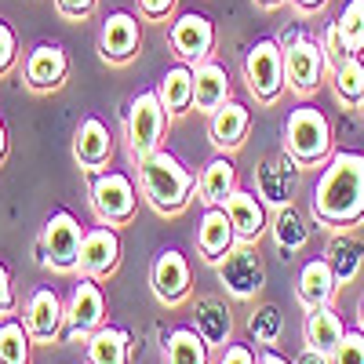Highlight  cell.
I'll list each match as a JSON object with an SVG mask.
<instances>
[{
    "mask_svg": "<svg viewBox=\"0 0 364 364\" xmlns=\"http://www.w3.org/2000/svg\"><path fill=\"white\" fill-rule=\"evenodd\" d=\"M314 219L336 230L364 223V154L339 149L328 157L314 190Z\"/></svg>",
    "mask_w": 364,
    "mask_h": 364,
    "instance_id": "obj_1",
    "label": "cell"
},
{
    "mask_svg": "<svg viewBox=\"0 0 364 364\" xmlns=\"http://www.w3.org/2000/svg\"><path fill=\"white\" fill-rule=\"evenodd\" d=\"M139 178H142L146 200L154 204L161 215H178V211L193 200V190H197V175L175 154H168V149H157L154 157L139 161Z\"/></svg>",
    "mask_w": 364,
    "mask_h": 364,
    "instance_id": "obj_2",
    "label": "cell"
},
{
    "mask_svg": "<svg viewBox=\"0 0 364 364\" xmlns=\"http://www.w3.org/2000/svg\"><path fill=\"white\" fill-rule=\"evenodd\" d=\"M284 149L299 168H317L331 157V120L317 106H295L284 120Z\"/></svg>",
    "mask_w": 364,
    "mask_h": 364,
    "instance_id": "obj_3",
    "label": "cell"
},
{
    "mask_svg": "<svg viewBox=\"0 0 364 364\" xmlns=\"http://www.w3.org/2000/svg\"><path fill=\"white\" fill-rule=\"evenodd\" d=\"M80 240H84V230L73 211H66V208L51 211V219L44 223L41 240H37V262L51 266L58 273H73L80 262Z\"/></svg>",
    "mask_w": 364,
    "mask_h": 364,
    "instance_id": "obj_4",
    "label": "cell"
},
{
    "mask_svg": "<svg viewBox=\"0 0 364 364\" xmlns=\"http://www.w3.org/2000/svg\"><path fill=\"white\" fill-rule=\"evenodd\" d=\"M168 117H171V113L164 109V102H161L157 91H142V95L132 99L124 124H128V149H132L135 161H146V157H154L157 149H161Z\"/></svg>",
    "mask_w": 364,
    "mask_h": 364,
    "instance_id": "obj_5",
    "label": "cell"
},
{
    "mask_svg": "<svg viewBox=\"0 0 364 364\" xmlns=\"http://www.w3.org/2000/svg\"><path fill=\"white\" fill-rule=\"evenodd\" d=\"M91 208L106 226H128L139 211V190L124 171H95L91 178Z\"/></svg>",
    "mask_w": 364,
    "mask_h": 364,
    "instance_id": "obj_6",
    "label": "cell"
},
{
    "mask_svg": "<svg viewBox=\"0 0 364 364\" xmlns=\"http://www.w3.org/2000/svg\"><path fill=\"white\" fill-rule=\"evenodd\" d=\"M245 80L259 102H273L284 91V48L277 41H255L245 55Z\"/></svg>",
    "mask_w": 364,
    "mask_h": 364,
    "instance_id": "obj_7",
    "label": "cell"
},
{
    "mask_svg": "<svg viewBox=\"0 0 364 364\" xmlns=\"http://www.w3.org/2000/svg\"><path fill=\"white\" fill-rule=\"evenodd\" d=\"M215 277L233 299H252L266 284V266L255 248H248V240L233 245L219 262H215Z\"/></svg>",
    "mask_w": 364,
    "mask_h": 364,
    "instance_id": "obj_8",
    "label": "cell"
},
{
    "mask_svg": "<svg viewBox=\"0 0 364 364\" xmlns=\"http://www.w3.org/2000/svg\"><path fill=\"white\" fill-rule=\"evenodd\" d=\"M102 324H106V295L95 277H84L80 273V281L73 284L70 302H66V339L84 343Z\"/></svg>",
    "mask_w": 364,
    "mask_h": 364,
    "instance_id": "obj_9",
    "label": "cell"
},
{
    "mask_svg": "<svg viewBox=\"0 0 364 364\" xmlns=\"http://www.w3.org/2000/svg\"><path fill=\"white\" fill-rule=\"evenodd\" d=\"M324 70L328 58L314 37H295L291 44H284V77L295 95H314L324 80Z\"/></svg>",
    "mask_w": 364,
    "mask_h": 364,
    "instance_id": "obj_10",
    "label": "cell"
},
{
    "mask_svg": "<svg viewBox=\"0 0 364 364\" xmlns=\"http://www.w3.org/2000/svg\"><path fill=\"white\" fill-rule=\"evenodd\" d=\"M295 186H299V161L288 149L262 157V164L255 168V193L262 197V204H273V208L291 204Z\"/></svg>",
    "mask_w": 364,
    "mask_h": 364,
    "instance_id": "obj_11",
    "label": "cell"
},
{
    "mask_svg": "<svg viewBox=\"0 0 364 364\" xmlns=\"http://www.w3.org/2000/svg\"><path fill=\"white\" fill-rule=\"evenodd\" d=\"M171 48L175 55L182 58L186 66H197L204 63V58L211 55V48H215V26H211L208 15H197V11H186L178 15L171 22Z\"/></svg>",
    "mask_w": 364,
    "mask_h": 364,
    "instance_id": "obj_12",
    "label": "cell"
},
{
    "mask_svg": "<svg viewBox=\"0 0 364 364\" xmlns=\"http://www.w3.org/2000/svg\"><path fill=\"white\" fill-rule=\"evenodd\" d=\"M26 331L33 336V343H51L63 336L66 328V302L58 299L55 288H37L26 299V314H22Z\"/></svg>",
    "mask_w": 364,
    "mask_h": 364,
    "instance_id": "obj_13",
    "label": "cell"
},
{
    "mask_svg": "<svg viewBox=\"0 0 364 364\" xmlns=\"http://www.w3.org/2000/svg\"><path fill=\"white\" fill-rule=\"evenodd\" d=\"M120 266V237H117V226H91L84 230V240H80V262L77 269L84 277H109V273Z\"/></svg>",
    "mask_w": 364,
    "mask_h": 364,
    "instance_id": "obj_14",
    "label": "cell"
},
{
    "mask_svg": "<svg viewBox=\"0 0 364 364\" xmlns=\"http://www.w3.org/2000/svg\"><path fill=\"white\" fill-rule=\"evenodd\" d=\"M190 262L182 252L164 248L154 259V269H149V284H154V295L164 302V306H178L182 299L190 295Z\"/></svg>",
    "mask_w": 364,
    "mask_h": 364,
    "instance_id": "obj_15",
    "label": "cell"
},
{
    "mask_svg": "<svg viewBox=\"0 0 364 364\" xmlns=\"http://www.w3.org/2000/svg\"><path fill=\"white\" fill-rule=\"evenodd\" d=\"M73 157L84 171H102L113 161V135L106 128V120L99 117H84L77 132H73Z\"/></svg>",
    "mask_w": 364,
    "mask_h": 364,
    "instance_id": "obj_16",
    "label": "cell"
},
{
    "mask_svg": "<svg viewBox=\"0 0 364 364\" xmlns=\"http://www.w3.org/2000/svg\"><path fill=\"white\" fill-rule=\"evenodd\" d=\"M139 44H142V26L135 15H128V11L106 15L102 33H99V51L106 63H128V58H135Z\"/></svg>",
    "mask_w": 364,
    "mask_h": 364,
    "instance_id": "obj_17",
    "label": "cell"
},
{
    "mask_svg": "<svg viewBox=\"0 0 364 364\" xmlns=\"http://www.w3.org/2000/svg\"><path fill=\"white\" fill-rule=\"evenodd\" d=\"M70 73V55L58 44H37L26 55V84L33 91H55L63 87Z\"/></svg>",
    "mask_w": 364,
    "mask_h": 364,
    "instance_id": "obj_18",
    "label": "cell"
},
{
    "mask_svg": "<svg viewBox=\"0 0 364 364\" xmlns=\"http://www.w3.org/2000/svg\"><path fill=\"white\" fill-rule=\"evenodd\" d=\"M248 128H252V113H248V106L230 99V102H223L215 113H211V124H208V132H211V146H215L219 154H233V149L245 146Z\"/></svg>",
    "mask_w": 364,
    "mask_h": 364,
    "instance_id": "obj_19",
    "label": "cell"
},
{
    "mask_svg": "<svg viewBox=\"0 0 364 364\" xmlns=\"http://www.w3.org/2000/svg\"><path fill=\"white\" fill-rule=\"evenodd\" d=\"M233 245H237V230H233V223L226 215V208L223 204L204 208V215L197 223V248H200V255L208 262H219Z\"/></svg>",
    "mask_w": 364,
    "mask_h": 364,
    "instance_id": "obj_20",
    "label": "cell"
},
{
    "mask_svg": "<svg viewBox=\"0 0 364 364\" xmlns=\"http://www.w3.org/2000/svg\"><path fill=\"white\" fill-rule=\"evenodd\" d=\"M226 215H230V223H233V230H237V240H259L262 233H266V204H262V197L255 193V190H233L230 197H226Z\"/></svg>",
    "mask_w": 364,
    "mask_h": 364,
    "instance_id": "obj_21",
    "label": "cell"
},
{
    "mask_svg": "<svg viewBox=\"0 0 364 364\" xmlns=\"http://www.w3.org/2000/svg\"><path fill=\"white\" fill-rule=\"evenodd\" d=\"M223 102H230V73H226V66L204 58V63L193 66V106H197V113L211 117Z\"/></svg>",
    "mask_w": 364,
    "mask_h": 364,
    "instance_id": "obj_22",
    "label": "cell"
},
{
    "mask_svg": "<svg viewBox=\"0 0 364 364\" xmlns=\"http://www.w3.org/2000/svg\"><path fill=\"white\" fill-rule=\"evenodd\" d=\"M339 291V281H336V273H331L328 259H310L306 266L299 269V284H295V295L299 302L306 310H317V306H328L331 299H336Z\"/></svg>",
    "mask_w": 364,
    "mask_h": 364,
    "instance_id": "obj_23",
    "label": "cell"
},
{
    "mask_svg": "<svg viewBox=\"0 0 364 364\" xmlns=\"http://www.w3.org/2000/svg\"><path fill=\"white\" fill-rule=\"evenodd\" d=\"M132 331L128 328H113L102 324L84 339V353L87 364H132Z\"/></svg>",
    "mask_w": 364,
    "mask_h": 364,
    "instance_id": "obj_24",
    "label": "cell"
},
{
    "mask_svg": "<svg viewBox=\"0 0 364 364\" xmlns=\"http://www.w3.org/2000/svg\"><path fill=\"white\" fill-rule=\"evenodd\" d=\"M193 328H197V336L208 343V346H223L230 343V331H233V317H230V306L223 299H197L193 302Z\"/></svg>",
    "mask_w": 364,
    "mask_h": 364,
    "instance_id": "obj_25",
    "label": "cell"
},
{
    "mask_svg": "<svg viewBox=\"0 0 364 364\" xmlns=\"http://www.w3.org/2000/svg\"><path fill=\"white\" fill-rule=\"evenodd\" d=\"M302 336H306V346L310 350L331 357V353H336V346L343 343V336H346V324H343V317L331 310V306H317V310H306Z\"/></svg>",
    "mask_w": 364,
    "mask_h": 364,
    "instance_id": "obj_26",
    "label": "cell"
},
{
    "mask_svg": "<svg viewBox=\"0 0 364 364\" xmlns=\"http://www.w3.org/2000/svg\"><path fill=\"white\" fill-rule=\"evenodd\" d=\"M237 190V168L230 161V154H219V157H211L197 178V193L204 200V208L211 204H226V197Z\"/></svg>",
    "mask_w": 364,
    "mask_h": 364,
    "instance_id": "obj_27",
    "label": "cell"
},
{
    "mask_svg": "<svg viewBox=\"0 0 364 364\" xmlns=\"http://www.w3.org/2000/svg\"><path fill=\"white\" fill-rule=\"evenodd\" d=\"M157 95H161V102H164V109L171 117L186 113L193 106V66H186V63L171 66L161 77V84H157Z\"/></svg>",
    "mask_w": 364,
    "mask_h": 364,
    "instance_id": "obj_28",
    "label": "cell"
},
{
    "mask_svg": "<svg viewBox=\"0 0 364 364\" xmlns=\"http://www.w3.org/2000/svg\"><path fill=\"white\" fill-rule=\"evenodd\" d=\"M324 259H328L331 273H336V281L339 284H350L357 273H360V266H364V245H360L353 233H339V237H331Z\"/></svg>",
    "mask_w": 364,
    "mask_h": 364,
    "instance_id": "obj_29",
    "label": "cell"
},
{
    "mask_svg": "<svg viewBox=\"0 0 364 364\" xmlns=\"http://www.w3.org/2000/svg\"><path fill=\"white\" fill-rule=\"evenodd\" d=\"M273 240H277V248L284 252V259L310 240V226H306V219H302V211L295 204L277 208V215H273Z\"/></svg>",
    "mask_w": 364,
    "mask_h": 364,
    "instance_id": "obj_30",
    "label": "cell"
},
{
    "mask_svg": "<svg viewBox=\"0 0 364 364\" xmlns=\"http://www.w3.org/2000/svg\"><path fill=\"white\" fill-rule=\"evenodd\" d=\"M208 343L197 336V328H175L164 343L168 364H208Z\"/></svg>",
    "mask_w": 364,
    "mask_h": 364,
    "instance_id": "obj_31",
    "label": "cell"
},
{
    "mask_svg": "<svg viewBox=\"0 0 364 364\" xmlns=\"http://www.w3.org/2000/svg\"><path fill=\"white\" fill-rule=\"evenodd\" d=\"M29 353H33V336L26 324L15 317L0 321V364H29Z\"/></svg>",
    "mask_w": 364,
    "mask_h": 364,
    "instance_id": "obj_32",
    "label": "cell"
},
{
    "mask_svg": "<svg viewBox=\"0 0 364 364\" xmlns=\"http://www.w3.org/2000/svg\"><path fill=\"white\" fill-rule=\"evenodd\" d=\"M331 84H336V95L350 106H360L364 102V58L360 55H350L343 66L331 70Z\"/></svg>",
    "mask_w": 364,
    "mask_h": 364,
    "instance_id": "obj_33",
    "label": "cell"
},
{
    "mask_svg": "<svg viewBox=\"0 0 364 364\" xmlns=\"http://www.w3.org/2000/svg\"><path fill=\"white\" fill-rule=\"evenodd\" d=\"M248 331L255 336V343H262V346L277 343V339H281V331H284V314H281V306H273V302H262V306L248 317Z\"/></svg>",
    "mask_w": 364,
    "mask_h": 364,
    "instance_id": "obj_34",
    "label": "cell"
},
{
    "mask_svg": "<svg viewBox=\"0 0 364 364\" xmlns=\"http://www.w3.org/2000/svg\"><path fill=\"white\" fill-rule=\"evenodd\" d=\"M336 26H339L343 44L350 48V55H360L364 51V0H346V8L336 18Z\"/></svg>",
    "mask_w": 364,
    "mask_h": 364,
    "instance_id": "obj_35",
    "label": "cell"
},
{
    "mask_svg": "<svg viewBox=\"0 0 364 364\" xmlns=\"http://www.w3.org/2000/svg\"><path fill=\"white\" fill-rule=\"evenodd\" d=\"M331 364H364V331H346L343 343L331 353Z\"/></svg>",
    "mask_w": 364,
    "mask_h": 364,
    "instance_id": "obj_36",
    "label": "cell"
},
{
    "mask_svg": "<svg viewBox=\"0 0 364 364\" xmlns=\"http://www.w3.org/2000/svg\"><path fill=\"white\" fill-rule=\"evenodd\" d=\"M321 51H324V58H328V70L343 66L346 58H350V48L343 44V33H339V26H336V22H328L324 41H321Z\"/></svg>",
    "mask_w": 364,
    "mask_h": 364,
    "instance_id": "obj_37",
    "label": "cell"
},
{
    "mask_svg": "<svg viewBox=\"0 0 364 364\" xmlns=\"http://www.w3.org/2000/svg\"><path fill=\"white\" fill-rule=\"evenodd\" d=\"M15 310H18V295H15V284H11V269L0 262V321H8Z\"/></svg>",
    "mask_w": 364,
    "mask_h": 364,
    "instance_id": "obj_38",
    "label": "cell"
},
{
    "mask_svg": "<svg viewBox=\"0 0 364 364\" xmlns=\"http://www.w3.org/2000/svg\"><path fill=\"white\" fill-rule=\"evenodd\" d=\"M18 58V41H15V29L8 22H0V77H4Z\"/></svg>",
    "mask_w": 364,
    "mask_h": 364,
    "instance_id": "obj_39",
    "label": "cell"
},
{
    "mask_svg": "<svg viewBox=\"0 0 364 364\" xmlns=\"http://www.w3.org/2000/svg\"><path fill=\"white\" fill-rule=\"evenodd\" d=\"M55 4H58V11H63L66 18L80 22V18H87L91 11H95V4H99V0H55Z\"/></svg>",
    "mask_w": 364,
    "mask_h": 364,
    "instance_id": "obj_40",
    "label": "cell"
},
{
    "mask_svg": "<svg viewBox=\"0 0 364 364\" xmlns=\"http://www.w3.org/2000/svg\"><path fill=\"white\" fill-rule=\"evenodd\" d=\"M219 364H259V357H255L252 346H245V343H230L226 353L219 357Z\"/></svg>",
    "mask_w": 364,
    "mask_h": 364,
    "instance_id": "obj_41",
    "label": "cell"
},
{
    "mask_svg": "<svg viewBox=\"0 0 364 364\" xmlns=\"http://www.w3.org/2000/svg\"><path fill=\"white\" fill-rule=\"evenodd\" d=\"M175 8V0H139V11L146 15V18H168V11Z\"/></svg>",
    "mask_w": 364,
    "mask_h": 364,
    "instance_id": "obj_42",
    "label": "cell"
},
{
    "mask_svg": "<svg viewBox=\"0 0 364 364\" xmlns=\"http://www.w3.org/2000/svg\"><path fill=\"white\" fill-rule=\"evenodd\" d=\"M291 364H331V357H328V353H317V350H310V346H306V350H302Z\"/></svg>",
    "mask_w": 364,
    "mask_h": 364,
    "instance_id": "obj_43",
    "label": "cell"
},
{
    "mask_svg": "<svg viewBox=\"0 0 364 364\" xmlns=\"http://www.w3.org/2000/svg\"><path fill=\"white\" fill-rule=\"evenodd\" d=\"M259 364H291V360H284L281 353H273V350H262L259 353Z\"/></svg>",
    "mask_w": 364,
    "mask_h": 364,
    "instance_id": "obj_44",
    "label": "cell"
},
{
    "mask_svg": "<svg viewBox=\"0 0 364 364\" xmlns=\"http://www.w3.org/2000/svg\"><path fill=\"white\" fill-rule=\"evenodd\" d=\"M291 4L299 11H317V8H324V0H291Z\"/></svg>",
    "mask_w": 364,
    "mask_h": 364,
    "instance_id": "obj_45",
    "label": "cell"
},
{
    "mask_svg": "<svg viewBox=\"0 0 364 364\" xmlns=\"http://www.w3.org/2000/svg\"><path fill=\"white\" fill-rule=\"evenodd\" d=\"M8 157V128H4V120H0V161Z\"/></svg>",
    "mask_w": 364,
    "mask_h": 364,
    "instance_id": "obj_46",
    "label": "cell"
},
{
    "mask_svg": "<svg viewBox=\"0 0 364 364\" xmlns=\"http://www.w3.org/2000/svg\"><path fill=\"white\" fill-rule=\"evenodd\" d=\"M357 324H360V331H364V295H360V302H357Z\"/></svg>",
    "mask_w": 364,
    "mask_h": 364,
    "instance_id": "obj_47",
    "label": "cell"
},
{
    "mask_svg": "<svg viewBox=\"0 0 364 364\" xmlns=\"http://www.w3.org/2000/svg\"><path fill=\"white\" fill-rule=\"evenodd\" d=\"M262 8H277V4H284V0H259Z\"/></svg>",
    "mask_w": 364,
    "mask_h": 364,
    "instance_id": "obj_48",
    "label": "cell"
},
{
    "mask_svg": "<svg viewBox=\"0 0 364 364\" xmlns=\"http://www.w3.org/2000/svg\"><path fill=\"white\" fill-rule=\"evenodd\" d=\"M360 106H364V102H360Z\"/></svg>",
    "mask_w": 364,
    "mask_h": 364,
    "instance_id": "obj_49",
    "label": "cell"
}]
</instances>
